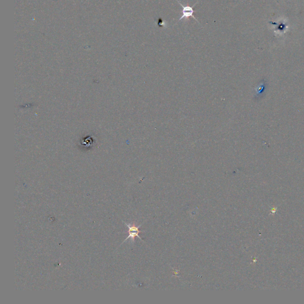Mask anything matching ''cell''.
<instances>
[{"label": "cell", "instance_id": "1", "mask_svg": "<svg viewBox=\"0 0 304 304\" xmlns=\"http://www.w3.org/2000/svg\"><path fill=\"white\" fill-rule=\"evenodd\" d=\"M176 1L180 4V6L182 7V10H181V13L182 16L180 18V19L178 20V22H180L181 20L184 19V18L187 19V18H188L189 17H193L196 22H197L198 23L200 24V22H198V20L194 16V13L196 12V11H195L194 10V7L196 6V4H197L198 3V2H196L193 5V6H189L188 5V6H184V5H183L181 3V2L180 1H178V0H176Z\"/></svg>", "mask_w": 304, "mask_h": 304}, {"label": "cell", "instance_id": "2", "mask_svg": "<svg viewBox=\"0 0 304 304\" xmlns=\"http://www.w3.org/2000/svg\"><path fill=\"white\" fill-rule=\"evenodd\" d=\"M124 223L128 228L129 235L128 236V237L123 242H124L125 241H127L128 239L130 238H131L132 241H134V239H135V237H136L140 239V240L143 241V239L141 238V237L139 236V233L140 232H143V231H141V230H139V228L141 226L143 223L139 225L138 226H136V225H132L131 224H128L127 223H125V222H124Z\"/></svg>", "mask_w": 304, "mask_h": 304}]
</instances>
